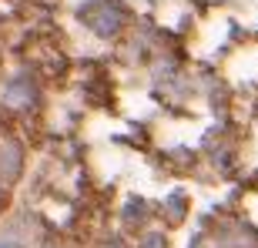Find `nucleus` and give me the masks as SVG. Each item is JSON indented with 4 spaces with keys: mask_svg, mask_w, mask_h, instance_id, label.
Listing matches in <instances>:
<instances>
[{
    "mask_svg": "<svg viewBox=\"0 0 258 248\" xmlns=\"http://www.w3.org/2000/svg\"><path fill=\"white\" fill-rule=\"evenodd\" d=\"M87 17V24H91V27L97 30V34H114L117 27H121V14H117L114 7H101V14H84Z\"/></svg>",
    "mask_w": 258,
    "mask_h": 248,
    "instance_id": "obj_1",
    "label": "nucleus"
},
{
    "mask_svg": "<svg viewBox=\"0 0 258 248\" xmlns=\"http://www.w3.org/2000/svg\"><path fill=\"white\" fill-rule=\"evenodd\" d=\"M7 101H10V104H17V107H24V104L30 101V91H20V87H10V91H7Z\"/></svg>",
    "mask_w": 258,
    "mask_h": 248,
    "instance_id": "obj_2",
    "label": "nucleus"
},
{
    "mask_svg": "<svg viewBox=\"0 0 258 248\" xmlns=\"http://www.w3.org/2000/svg\"><path fill=\"white\" fill-rule=\"evenodd\" d=\"M14 154H17L14 148H4V154H0V158H4V171H7V174H14V161H10Z\"/></svg>",
    "mask_w": 258,
    "mask_h": 248,
    "instance_id": "obj_3",
    "label": "nucleus"
},
{
    "mask_svg": "<svg viewBox=\"0 0 258 248\" xmlns=\"http://www.w3.org/2000/svg\"><path fill=\"white\" fill-rule=\"evenodd\" d=\"M0 248H17V245H14V241H0Z\"/></svg>",
    "mask_w": 258,
    "mask_h": 248,
    "instance_id": "obj_4",
    "label": "nucleus"
}]
</instances>
